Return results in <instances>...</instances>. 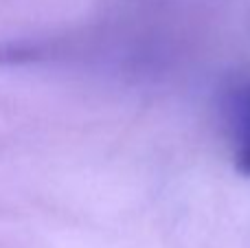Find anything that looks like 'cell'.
I'll return each mask as SVG.
<instances>
[{"mask_svg": "<svg viewBox=\"0 0 250 248\" xmlns=\"http://www.w3.org/2000/svg\"><path fill=\"white\" fill-rule=\"evenodd\" d=\"M224 123L237 171L250 176V82L233 86L224 97Z\"/></svg>", "mask_w": 250, "mask_h": 248, "instance_id": "cell-1", "label": "cell"}]
</instances>
